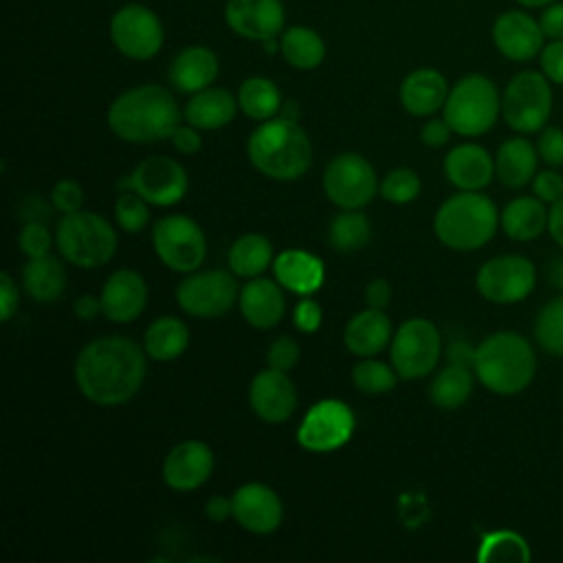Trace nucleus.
I'll use <instances>...</instances> for the list:
<instances>
[{"label": "nucleus", "instance_id": "nucleus-1", "mask_svg": "<svg viewBox=\"0 0 563 563\" xmlns=\"http://www.w3.org/2000/svg\"><path fill=\"white\" fill-rule=\"evenodd\" d=\"M145 350L128 336H101L81 347L75 361V383L84 398L99 407L132 400L147 374Z\"/></svg>", "mask_w": 563, "mask_h": 563}, {"label": "nucleus", "instance_id": "nucleus-2", "mask_svg": "<svg viewBox=\"0 0 563 563\" xmlns=\"http://www.w3.org/2000/svg\"><path fill=\"white\" fill-rule=\"evenodd\" d=\"M106 119L110 132L121 141L156 143L169 139L180 125V108L167 88L141 84L117 95Z\"/></svg>", "mask_w": 563, "mask_h": 563}, {"label": "nucleus", "instance_id": "nucleus-3", "mask_svg": "<svg viewBox=\"0 0 563 563\" xmlns=\"http://www.w3.org/2000/svg\"><path fill=\"white\" fill-rule=\"evenodd\" d=\"M251 165L271 180L290 183L312 165V143L299 121L273 117L262 121L246 141Z\"/></svg>", "mask_w": 563, "mask_h": 563}, {"label": "nucleus", "instance_id": "nucleus-4", "mask_svg": "<svg viewBox=\"0 0 563 563\" xmlns=\"http://www.w3.org/2000/svg\"><path fill=\"white\" fill-rule=\"evenodd\" d=\"M477 380L497 396L521 394L537 374V356L530 341L512 330L488 334L473 354Z\"/></svg>", "mask_w": 563, "mask_h": 563}, {"label": "nucleus", "instance_id": "nucleus-5", "mask_svg": "<svg viewBox=\"0 0 563 563\" xmlns=\"http://www.w3.org/2000/svg\"><path fill=\"white\" fill-rule=\"evenodd\" d=\"M499 227L495 202L479 191H460L446 198L433 216L435 238L451 251H477L493 240Z\"/></svg>", "mask_w": 563, "mask_h": 563}, {"label": "nucleus", "instance_id": "nucleus-6", "mask_svg": "<svg viewBox=\"0 0 563 563\" xmlns=\"http://www.w3.org/2000/svg\"><path fill=\"white\" fill-rule=\"evenodd\" d=\"M114 227L95 211H75L62 216L55 229V246L62 257L77 268H99L117 253Z\"/></svg>", "mask_w": 563, "mask_h": 563}, {"label": "nucleus", "instance_id": "nucleus-7", "mask_svg": "<svg viewBox=\"0 0 563 563\" xmlns=\"http://www.w3.org/2000/svg\"><path fill=\"white\" fill-rule=\"evenodd\" d=\"M501 112V95L493 79L473 73L462 77L451 90L442 108V117L460 136H482Z\"/></svg>", "mask_w": 563, "mask_h": 563}, {"label": "nucleus", "instance_id": "nucleus-8", "mask_svg": "<svg viewBox=\"0 0 563 563\" xmlns=\"http://www.w3.org/2000/svg\"><path fill=\"white\" fill-rule=\"evenodd\" d=\"M550 79L537 70L517 73L504 88L501 117L521 134H532L545 128L552 114Z\"/></svg>", "mask_w": 563, "mask_h": 563}, {"label": "nucleus", "instance_id": "nucleus-9", "mask_svg": "<svg viewBox=\"0 0 563 563\" xmlns=\"http://www.w3.org/2000/svg\"><path fill=\"white\" fill-rule=\"evenodd\" d=\"M152 246L156 257L174 273H194L207 257L202 227L183 213H169L154 222Z\"/></svg>", "mask_w": 563, "mask_h": 563}, {"label": "nucleus", "instance_id": "nucleus-10", "mask_svg": "<svg viewBox=\"0 0 563 563\" xmlns=\"http://www.w3.org/2000/svg\"><path fill=\"white\" fill-rule=\"evenodd\" d=\"M440 332L424 317H413L400 323L389 343L391 365L405 380L429 376L440 361Z\"/></svg>", "mask_w": 563, "mask_h": 563}, {"label": "nucleus", "instance_id": "nucleus-11", "mask_svg": "<svg viewBox=\"0 0 563 563\" xmlns=\"http://www.w3.org/2000/svg\"><path fill=\"white\" fill-rule=\"evenodd\" d=\"M238 275L211 268V271H194L183 277L176 286V301L183 312L198 319H216L227 314L240 297Z\"/></svg>", "mask_w": 563, "mask_h": 563}, {"label": "nucleus", "instance_id": "nucleus-12", "mask_svg": "<svg viewBox=\"0 0 563 563\" xmlns=\"http://www.w3.org/2000/svg\"><path fill=\"white\" fill-rule=\"evenodd\" d=\"M114 48L134 62L152 59L165 42L161 18L141 2H128L114 11L108 26Z\"/></svg>", "mask_w": 563, "mask_h": 563}, {"label": "nucleus", "instance_id": "nucleus-13", "mask_svg": "<svg viewBox=\"0 0 563 563\" xmlns=\"http://www.w3.org/2000/svg\"><path fill=\"white\" fill-rule=\"evenodd\" d=\"M372 163L356 152L336 154L323 169V194L339 209H363L378 194Z\"/></svg>", "mask_w": 563, "mask_h": 563}, {"label": "nucleus", "instance_id": "nucleus-14", "mask_svg": "<svg viewBox=\"0 0 563 563\" xmlns=\"http://www.w3.org/2000/svg\"><path fill=\"white\" fill-rule=\"evenodd\" d=\"M119 189L136 191L150 205L172 207L180 202L189 189L187 169L169 156H147L130 174L119 178Z\"/></svg>", "mask_w": 563, "mask_h": 563}, {"label": "nucleus", "instance_id": "nucleus-15", "mask_svg": "<svg viewBox=\"0 0 563 563\" xmlns=\"http://www.w3.org/2000/svg\"><path fill=\"white\" fill-rule=\"evenodd\" d=\"M537 284L534 264L523 255H497L484 262L475 275L477 292L499 306L523 301Z\"/></svg>", "mask_w": 563, "mask_h": 563}, {"label": "nucleus", "instance_id": "nucleus-16", "mask_svg": "<svg viewBox=\"0 0 563 563\" xmlns=\"http://www.w3.org/2000/svg\"><path fill=\"white\" fill-rule=\"evenodd\" d=\"M354 413L343 400L323 398L306 411L297 429V442L301 449L312 453L336 451L347 444L354 433Z\"/></svg>", "mask_w": 563, "mask_h": 563}, {"label": "nucleus", "instance_id": "nucleus-17", "mask_svg": "<svg viewBox=\"0 0 563 563\" xmlns=\"http://www.w3.org/2000/svg\"><path fill=\"white\" fill-rule=\"evenodd\" d=\"M249 405L268 424L286 422L297 409V387L288 372L275 367L257 372L249 385Z\"/></svg>", "mask_w": 563, "mask_h": 563}, {"label": "nucleus", "instance_id": "nucleus-18", "mask_svg": "<svg viewBox=\"0 0 563 563\" xmlns=\"http://www.w3.org/2000/svg\"><path fill=\"white\" fill-rule=\"evenodd\" d=\"M233 519L251 534H271L284 519L279 495L262 482L242 484L233 495Z\"/></svg>", "mask_w": 563, "mask_h": 563}, {"label": "nucleus", "instance_id": "nucleus-19", "mask_svg": "<svg viewBox=\"0 0 563 563\" xmlns=\"http://www.w3.org/2000/svg\"><path fill=\"white\" fill-rule=\"evenodd\" d=\"M493 44L506 59L528 62L541 53L545 35L537 18L521 9H510L495 18Z\"/></svg>", "mask_w": 563, "mask_h": 563}, {"label": "nucleus", "instance_id": "nucleus-20", "mask_svg": "<svg viewBox=\"0 0 563 563\" xmlns=\"http://www.w3.org/2000/svg\"><path fill=\"white\" fill-rule=\"evenodd\" d=\"M227 26L253 42H264L277 37L286 22V11L282 0H227L224 4Z\"/></svg>", "mask_w": 563, "mask_h": 563}, {"label": "nucleus", "instance_id": "nucleus-21", "mask_svg": "<svg viewBox=\"0 0 563 563\" xmlns=\"http://www.w3.org/2000/svg\"><path fill=\"white\" fill-rule=\"evenodd\" d=\"M213 451L202 440H183L163 460V479L172 490L200 488L213 473Z\"/></svg>", "mask_w": 563, "mask_h": 563}, {"label": "nucleus", "instance_id": "nucleus-22", "mask_svg": "<svg viewBox=\"0 0 563 563\" xmlns=\"http://www.w3.org/2000/svg\"><path fill=\"white\" fill-rule=\"evenodd\" d=\"M103 317L112 323H132L147 306V284L132 268L114 271L101 288Z\"/></svg>", "mask_w": 563, "mask_h": 563}, {"label": "nucleus", "instance_id": "nucleus-23", "mask_svg": "<svg viewBox=\"0 0 563 563\" xmlns=\"http://www.w3.org/2000/svg\"><path fill=\"white\" fill-rule=\"evenodd\" d=\"M244 321L257 330L275 328L286 310V297L277 279L253 277L240 288L238 297Z\"/></svg>", "mask_w": 563, "mask_h": 563}, {"label": "nucleus", "instance_id": "nucleus-24", "mask_svg": "<svg viewBox=\"0 0 563 563\" xmlns=\"http://www.w3.org/2000/svg\"><path fill=\"white\" fill-rule=\"evenodd\" d=\"M444 176L460 191H482L495 176V158L477 143H460L444 156Z\"/></svg>", "mask_w": 563, "mask_h": 563}, {"label": "nucleus", "instance_id": "nucleus-25", "mask_svg": "<svg viewBox=\"0 0 563 563\" xmlns=\"http://www.w3.org/2000/svg\"><path fill=\"white\" fill-rule=\"evenodd\" d=\"M220 73L218 55L200 44L185 46L176 57L169 62L167 79L172 88L185 95H194L198 90L209 88Z\"/></svg>", "mask_w": 563, "mask_h": 563}, {"label": "nucleus", "instance_id": "nucleus-26", "mask_svg": "<svg viewBox=\"0 0 563 563\" xmlns=\"http://www.w3.org/2000/svg\"><path fill=\"white\" fill-rule=\"evenodd\" d=\"M273 275L282 288L295 295H312L325 282V266L321 257L303 249H286L273 260Z\"/></svg>", "mask_w": 563, "mask_h": 563}, {"label": "nucleus", "instance_id": "nucleus-27", "mask_svg": "<svg viewBox=\"0 0 563 563\" xmlns=\"http://www.w3.org/2000/svg\"><path fill=\"white\" fill-rule=\"evenodd\" d=\"M449 84L444 75L435 68L411 70L398 88L400 106L413 117H431L444 108L449 97Z\"/></svg>", "mask_w": 563, "mask_h": 563}, {"label": "nucleus", "instance_id": "nucleus-28", "mask_svg": "<svg viewBox=\"0 0 563 563\" xmlns=\"http://www.w3.org/2000/svg\"><path fill=\"white\" fill-rule=\"evenodd\" d=\"M391 321L383 310L365 308L356 312L343 328V343L350 354L367 358L380 354L391 343Z\"/></svg>", "mask_w": 563, "mask_h": 563}, {"label": "nucleus", "instance_id": "nucleus-29", "mask_svg": "<svg viewBox=\"0 0 563 563\" xmlns=\"http://www.w3.org/2000/svg\"><path fill=\"white\" fill-rule=\"evenodd\" d=\"M238 110V95H231L227 88L209 86L189 97L183 117L198 130H220L235 119Z\"/></svg>", "mask_w": 563, "mask_h": 563}, {"label": "nucleus", "instance_id": "nucleus-30", "mask_svg": "<svg viewBox=\"0 0 563 563\" xmlns=\"http://www.w3.org/2000/svg\"><path fill=\"white\" fill-rule=\"evenodd\" d=\"M537 156L539 152L528 139H506L495 154V178L508 189L526 187L537 174Z\"/></svg>", "mask_w": 563, "mask_h": 563}, {"label": "nucleus", "instance_id": "nucleus-31", "mask_svg": "<svg viewBox=\"0 0 563 563\" xmlns=\"http://www.w3.org/2000/svg\"><path fill=\"white\" fill-rule=\"evenodd\" d=\"M499 224L510 240L528 242L548 229V209L537 196H519L501 209Z\"/></svg>", "mask_w": 563, "mask_h": 563}, {"label": "nucleus", "instance_id": "nucleus-32", "mask_svg": "<svg viewBox=\"0 0 563 563\" xmlns=\"http://www.w3.org/2000/svg\"><path fill=\"white\" fill-rule=\"evenodd\" d=\"M189 347V328L174 314L154 319L143 334V350L150 358L167 363L185 354Z\"/></svg>", "mask_w": 563, "mask_h": 563}, {"label": "nucleus", "instance_id": "nucleus-33", "mask_svg": "<svg viewBox=\"0 0 563 563\" xmlns=\"http://www.w3.org/2000/svg\"><path fill=\"white\" fill-rule=\"evenodd\" d=\"M22 284L31 299L40 303L57 301L66 290V268L51 253L31 257L22 271Z\"/></svg>", "mask_w": 563, "mask_h": 563}, {"label": "nucleus", "instance_id": "nucleus-34", "mask_svg": "<svg viewBox=\"0 0 563 563\" xmlns=\"http://www.w3.org/2000/svg\"><path fill=\"white\" fill-rule=\"evenodd\" d=\"M279 53L288 66L297 70H312L325 59V42L314 29L295 24L282 31Z\"/></svg>", "mask_w": 563, "mask_h": 563}, {"label": "nucleus", "instance_id": "nucleus-35", "mask_svg": "<svg viewBox=\"0 0 563 563\" xmlns=\"http://www.w3.org/2000/svg\"><path fill=\"white\" fill-rule=\"evenodd\" d=\"M273 244L262 233H244L229 249V268L233 275L253 279L273 266Z\"/></svg>", "mask_w": 563, "mask_h": 563}, {"label": "nucleus", "instance_id": "nucleus-36", "mask_svg": "<svg viewBox=\"0 0 563 563\" xmlns=\"http://www.w3.org/2000/svg\"><path fill=\"white\" fill-rule=\"evenodd\" d=\"M282 92L268 77L253 75L238 88V106L253 121H268L282 110Z\"/></svg>", "mask_w": 563, "mask_h": 563}, {"label": "nucleus", "instance_id": "nucleus-37", "mask_svg": "<svg viewBox=\"0 0 563 563\" xmlns=\"http://www.w3.org/2000/svg\"><path fill=\"white\" fill-rule=\"evenodd\" d=\"M473 394V374L468 365L449 363L442 367L429 387V398L438 409H457L462 407Z\"/></svg>", "mask_w": 563, "mask_h": 563}, {"label": "nucleus", "instance_id": "nucleus-38", "mask_svg": "<svg viewBox=\"0 0 563 563\" xmlns=\"http://www.w3.org/2000/svg\"><path fill=\"white\" fill-rule=\"evenodd\" d=\"M372 238V222L361 209H343L328 227V242L341 251L352 253L363 249Z\"/></svg>", "mask_w": 563, "mask_h": 563}, {"label": "nucleus", "instance_id": "nucleus-39", "mask_svg": "<svg viewBox=\"0 0 563 563\" xmlns=\"http://www.w3.org/2000/svg\"><path fill=\"white\" fill-rule=\"evenodd\" d=\"M477 561L482 563H526L530 561V548L526 539L512 530H495L482 537Z\"/></svg>", "mask_w": 563, "mask_h": 563}, {"label": "nucleus", "instance_id": "nucleus-40", "mask_svg": "<svg viewBox=\"0 0 563 563\" xmlns=\"http://www.w3.org/2000/svg\"><path fill=\"white\" fill-rule=\"evenodd\" d=\"M398 372L394 369V365H387L383 361H376L374 356L361 358L354 367H352V383L358 391L376 396V394H387L396 387L398 383Z\"/></svg>", "mask_w": 563, "mask_h": 563}, {"label": "nucleus", "instance_id": "nucleus-41", "mask_svg": "<svg viewBox=\"0 0 563 563\" xmlns=\"http://www.w3.org/2000/svg\"><path fill=\"white\" fill-rule=\"evenodd\" d=\"M534 339L552 356H563V295L548 301L534 319Z\"/></svg>", "mask_w": 563, "mask_h": 563}, {"label": "nucleus", "instance_id": "nucleus-42", "mask_svg": "<svg viewBox=\"0 0 563 563\" xmlns=\"http://www.w3.org/2000/svg\"><path fill=\"white\" fill-rule=\"evenodd\" d=\"M422 189L420 176L411 167H394L387 172L378 185L380 198H385L391 205H409L418 198Z\"/></svg>", "mask_w": 563, "mask_h": 563}, {"label": "nucleus", "instance_id": "nucleus-43", "mask_svg": "<svg viewBox=\"0 0 563 563\" xmlns=\"http://www.w3.org/2000/svg\"><path fill=\"white\" fill-rule=\"evenodd\" d=\"M114 218L125 233H139L150 222V202L136 191L125 189L114 200Z\"/></svg>", "mask_w": 563, "mask_h": 563}, {"label": "nucleus", "instance_id": "nucleus-44", "mask_svg": "<svg viewBox=\"0 0 563 563\" xmlns=\"http://www.w3.org/2000/svg\"><path fill=\"white\" fill-rule=\"evenodd\" d=\"M18 244H20V251L29 260L42 257V255H48V251H51L53 233L42 220H26V224L20 229Z\"/></svg>", "mask_w": 563, "mask_h": 563}, {"label": "nucleus", "instance_id": "nucleus-45", "mask_svg": "<svg viewBox=\"0 0 563 563\" xmlns=\"http://www.w3.org/2000/svg\"><path fill=\"white\" fill-rule=\"evenodd\" d=\"M84 189L77 180H70V178H62L53 185V191H51V202L53 207L66 216V213H75V211H81L84 207Z\"/></svg>", "mask_w": 563, "mask_h": 563}, {"label": "nucleus", "instance_id": "nucleus-46", "mask_svg": "<svg viewBox=\"0 0 563 563\" xmlns=\"http://www.w3.org/2000/svg\"><path fill=\"white\" fill-rule=\"evenodd\" d=\"M299 356H301L299 343L292 336L284 334L271 343V347L266 352V363H268V367L290 372L299 363Z\"/></svg>", "mask_w": 563, "mask_h": 563}, {"label": "nucleus", "instance_id": "nucleus-47", "mask_svg": "<svg viewBox=\"0 0 563 563\" xmlns=\"http://www.w3.org/2000/svg\"><path fill=\"white\" fill-rule=\"evenodd\" d=\"M321 321H323V310L321 306L310 297H301L295 308H292V325L303 332V334H312L321 328Z\"/></svg>", "mask_w": 563, "mask_h": 563}, {"label": "nucleus", "instance_id": "nucleus-48", "mask_svg": "<svg viewBox=\"0 0 563 563\" xmlns=\"http://www.w3.org/2000/svg\"><path fill=\"white\" fill-rule=\"evenodd\" d=\"M539 158H543L548 165L559 167L563 165V130L556 125H545L537 141Z\"/></svg>", "mask_w": 563, "mask_h": 563}, {"label": "nucleus", "instance_id": "nucleus-49", "mask_svg": "<svg viewBox=\"0 0 563 563\" xmlns=\"http://www.w3.org/2000/svg\"><path fill=\"white\" fill-rule=\"evenodd\" d=\"M541 62V73L552 81L563 86V37L561 40H550L543 44L539 53Z\"/></svg>", "mask_w": 563, "mask_h": 563}, {"label": "nucleus", "instance_id": "nucleus-50", "mask_svg": "<svg viewBox=\"0 0 563 563\" xmlns=\"http://www.w3.org/2000/svg\"><path fill=\"white\" fill-rule=\"evenodd\" d=\"M532 194L543 202H550V205L556 202L559 198H563V176L552 169L534 174Z\"/></svg>", "mask_w": 563, "mask_h": 563}, {"label": "nucleus", "instance_id": "nucleus-51", "mask_svg": "<svg viewBox=\"0 0 563 563\" xmlns=\"http://www.w3.org/2000/svg\"><path fill=\"white\" fill-rule=\"evenodd\" d=\"M172 141V147L185 156L189 154H196L200 147H202V136H200V130L194 128L191 123H180L174 134L169 136Z\"/></svg>", "mask_w": 563, "mask_h": 563}, {"label": "nucleus", "instance_id": "nucleus-52", "mask_svg": "<svg viewBox=\"0 0 563 563\" xmlns=\"http://www.w3.org/2000/svg\"><path fill=\"white\" fill-rule=\"evenodd\" d=\"M539 24L548 40H561L563 37V2L554 0L552 4L543 7L539 15Z\"/></svg>", "mask_w": 563, "mask_h": 563}, {"label": "nucleus", "instance_id": "nucleus-53", "mask_svg": "<svg viewBox=\"0 0 563 563\" xmlns=\"http://www.w3.org/2000/svg\"><path fill=\"white\" fill-rule=\"evenodd\" d=\"M20 306V292H18V284L13 282V277L9 273L0 275V319L9 321L13 317V312Z\"/></svg>", "mask_w": 563, "mask_h": 563}, {"label": "nucleus", "instance_id": "nucleus-54", "mask_svg": "<svg viewBox=\"0 0 563 563\" xmlns=\"http://www.w3.org/2000/svg\"><path fill=\"white\" fill-rule=\"evenodd\" d=\"M453 130L451 125L446 123V119H429L422 130H420V141L427 145V147H442L449 143Z\"/></svg>", "mask_w": 563, "mask_h": 563}, {"label": "nucleus", "instance_id": "nucleus-55", "mask_svg": "<svg viewBox=\"0 0 563 563\" xmlns=\"http://www.w3.org/2000/svg\"><path fill=\"white\" fill-rule=\"evenodd\" d=\"M391 301V286L387 279L376 277L365 286V303L367 308H376V310H385Z\"/></svg>", "mask_w": 563, "mask_h": 563}, {"label": "nucleus", "instance_id": "nucleus-56", "mask_svg": "<svg viewBox=\"0 0 563 563\" xmlns=\"http://www.w3.org/2000/svg\"><path fill=\"white\" fill-rule=\"evenodd\" d=\"M73 312L77 319L81 321H92L97 319L99 314H103V308H101V297H95V295H79L73 303Z\"/></svg>", "mask_w": 563, "mask_h": 563}, {"label": "nucleus", "instance_id": "nucleus-57", "mask_svg": "<svg viewBox=\"0 0 563 563\" xmlns=\"http://www.w3.org/2000/svg\"><path fill=\"white\" fill-rule=\"evenodd\" d=\"M205 515L211 521H224L227 517H233V501L224 495H213L205 504Z\"/></svg>", "mask_w": 563, "mask_h": 563}, {"label": "nucleus", "instance_id": "nucleus-58", "mask_svg": "<svg viewBox=\"0 0 563 563\" xmlns=\"http://www.w3.org/2000/svg\"><path fill=\"white\" fill-rule=\"evenodd\" d=\"M548 233L559 246H563V198L552 202L548 209Z\"/></svg>", "mask_w": 563, "mask_h": 563}, {"label": "nucleus", "instance_id": "nucleus-59", "mask_svg": "<svg viewBox=\"0 0 563 563\" xmlns=\"http://www.w3.org/2000/svg\"><path fill=\"white\" fill-rule=\"evenodd\" d=\"M282 117L284 119H292V121H299V106L295 103V101H286V103H282Z\"/></svg>", "mask_w": 563, "mask_h": 563}, {"label": "nucleus", "instance_id": "nucleus-60", "mask_svg": "<svg viewBox=\"0 0 563 563\" xmlns=\"http://www.w3.org/2000/svg\"><path fill=\"white\" fill-rule=\"evenodd\" d=\"M515 2L521 4V7H526V9H543V7L552 4L554 0H515Z\"/></svg>", "mask_w": 563, "mask_h": 563}]
</instances>
